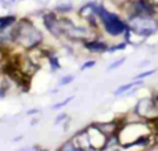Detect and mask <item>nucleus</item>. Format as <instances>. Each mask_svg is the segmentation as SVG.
<instances>
[{"instance_id":"nucleus-1","label":"nucleus","mask_w":158,"mask_h":151,"mask_svg":"<svg viewBox=\"0 0 158 151\" xmlns=\"http://www.w3.org/2000/svg\"><path fill=\"white\" fill-rule=\"evenodd\" d=\"M43 33L28 18H22L14 24V43L25 51L36 50L43 43Z\"/></svg>"},{"instance_id":"nucleus-2","label":"nucleus","mask_w":158,"mask_h":151,"mask_svg":"<svg viewBox=\"0 0 158 151\" xmlns=\"http://www.w3.org/2000/svg\"><path fill=\"white\" fill-rule=\"evenodd\" d=\"M94 14L98 17V19L101 21L104 29H106V32L108 33V35L119 36V35H122V33H125L126 29H128V24H125L117 14L108 11L104 6L96 4Z\"/></svg>"},{"instance_id":"nucleus-3","label":"nucleus","mask_w":158,"mask_h":151,"mask_svg":"<svg viewBox=\"0 0 158 151\" xmlns=\"http://www.w3.org/2000/svg\"><path fill=\"white\" fill-rule=\"evenodd\" d=\"M128 28L139 36H150L158 29V21L153 15H131Z\"/></svg>"},{"instance_id":"nucleus-4","label":"nucleus","mask_w":158,"mask_h":151,"mask_svg":"<svg viewBox=\"0 0 158 151\" xmlns=\"http://www.w3.org/2000/svg\"><path fill=\"white\" fill-rule=\"evenodd\" d=\"M43 25L47 29V32L56 39H63L64 32L63 27H61V21L58 18V15L54 11H49V13L43 14Z\"/></svg>"},{"instance_id":"nucleus-5","label":"nucleus","mask_w":158,"mask_h":151,"mask_svg":"<svg viewBox=\"0 0 158 151\" xmlns=\"http://www.w3.org/2000/svg\"><path fill=\"white\" fill-rule=\"evenodd\" d=\"M135 112L142 118H158L157 103L151 99H142L136 104Z\"/></svg>"},{"instance_id":"nucleus-6","label":"nucleus","mask_w":158,"mask_h":151,"mask_svg":"<svg viewBox=\"0 0 158 151\" xmlns=\"http://www.w3.org/2000/svg\"><path fill=\"white\" fill-rule=\"evenodd\" d=\"M153 4L147 2V0H137L132 6V15H153L154 14Z\"/></svg>"},{"instance_id":"nucleus-7","label":"nucleus","mask_w":158,"mask_h":151,"mask_svg":"<svg viewBox=\"0 0 158 151\" xmlns=\"http://www.w3.org/2000/svg\"><path fill=\"white\" fill-rule=\"evenodd\" d=\"M83 46L90 53H104V51H108L110 49L108 44L106 42L100 40V39H87V40H83Z\"/></svg>"},{"instance_id":"nucleus-8","label":"nucleus","mask_w":158,"mask_h":151,"mask_svg":"<svg viewBox=\"0 0 158 151\" xmlns=\"http://www.w3.org/2000/svg\"><path fill=\"white\" fill-rule=\"evenodd\" d=\"M18 21L15 15H4V17H0V31H4L11 28L15 22Z\"/></svg>"},{"instance_id":"nucleus-9","label":"nucleus","mask_w":158,"mask_h":151,"mask_svg":"<svg viewBox=\"0 0 158 151\" xmlns=\"http://www.w3.org/2000/svg\"><path fill=\"white\" fill-rule=\"evenodd\" d=\"M142 80L140 79H136L135 82H131V83H126V85H122V86H119V88L115 90V96H121V94H123V93H126V92H129L131 89H133L136 85H142Z\"/></svg>"},{"instance_id":"nucleus-10","label":"nucleus","mask_w":158,"mask_h":151,"mask_svg":"<svg viewBox=\"0 0 158 151\" xmlns=\"http://www.w3.org/2000/svg\"><path fill=\"white\" fill-rule=\"evenodd\" d=\"M58 151H87V150H85V149H82V147L77 146L72 140H69V141H67V143H64L63 146L60 147V150Z\"/></svg>"},{"instance_id":"nucleus-11","label":"nucleus","mask_w":158,"mask_h":151,"mask_svg":"<svg viewBox=\"0 0 158 151\" xmlns=\"http://www.w3.org/2000/svg\"><path fill=\"white\" fill-rule=\"evenodd\" d=\"M72 6L71 4H60L56 7V11H60V13H69L72 10Z\"/></svg>"},{"instance_id":"nucleus-12","label":"nucleus","mask_w":158,"mask_h":151,"mask_svg":"<svg viewBox=\"0 0 158 151\" xmlns=\"http://www.w3.org/2000/svg\"><path fill=\"white\" fill-rule=\"evenodd\" d=\"M156 72V69H150V71H144V72H142V74H139V75H136V79H144V78H147V76H151V75Z\"/></svg>"},{"instance_id":"nucleus-13","label":"nucleus","mask_w":158,"mask_h":151,"mask_svg":"<svg viewBox=\"0 0 158 151\" xmlns=\"http://www.w3.org/2000/svg\"><path fill=\"white\" fill-rule=\"evenodd\" d=\"M123 61H125V58H123V57H122V58H119V60H117L115 63H112L111 65L108 67V69H115V68H118V67H121V65L123 64Z\"/></svg>"},{"instance_id":"nucleus-14","label":"nucleus","mask_w":158,"mask_h":151,"mask_svg":"<svg viewBox=\"0 0 158 151\" xmlns=\"http://www.w3.org/2000/svg\"><path fill=\"white\" fill-rule=\"evenodd\" d=\"M125 47H126V43H121V44H117V46H114V47H110V49H108V53H114V51H117V50L125 49Z\"/></svg>"},{"instance_id":"nucleus-15","label":"nucleus","mask_w":158,"mask_h":151,"mask_svg":"<svg viewBox=\"0 0 158 151\" xmlns=\"http://www.w3.org/2000/svg\"><path fill=\"white\" fill-rule=\"evenodd\" d=\"M72 80H74V76H72V75H68V76H64L63 79H61L60 85H68V83H71Z\"/></svg>"},{"instance_id":"nucleus-16","label":"nucleus","mask_w":158,"mask_h":151,"mask_svg":"<svg viewBox=\"0 0 158 151\" xmlns=\"http://www.w3.org/2000/svg\"><path fill=\"white\" fill-rule=\"evenodd\" d=\"M96 65V63L94 61H87V63H85L81 67V69L82 71H85V69H87V68H92V67H94Z\"/></svg>"},{"instance_id":"nucleus-17","label":"nucleus","mask_w":158,"mask_h":151,"mask_svg":"<svg viewBox=\"0 0 158 151\" xmlns=\"http://www.w3.org/2000/svg\"><path fill=\"white\" fill-rule=\"evenodd\" d=\"M129 2H131V0H112V3L117 4L118 7H122V6H125L126 3H129Z\"/></svg>"},{"instance_id":"nucleus-18","label":"nucleus","mask_w":158,"mask_h":151,"mask_svg":"<svg viewBox=\"0 0 158 151\" xmlns=\"http://www.w3.org/2000/svg\"><path fill=\"white\" fill-rule=\"evenodd\" d=\"M71 100H72V97H69V99H67L65 101H61V103H58V104H56V105H54V107H53V108H56V110H57V108H61V107H64V105H65L67 103H69V101H71Z\"/></svg>"},{"instance_id":"nucleus-19","label":"nucleus","mask_w":158,"mask_h":151,"mask_svg":"<svg viewBox=\"0 0 158 151\" xmlns=\"http://www.w3.org/2000/svg\"><path fill=\"white\" fill-rule=\"evenodd\" d=\"M0 2H2L4 6H10V4H13L15 0H0Z\"/></svg>"},{"instance_id":"nucleus-20","label":"nucleus","mask_w":158,"mask_h":151,"mask_svg":"<svg viewBox=\"0 0 158 151\" xmlns=\"http://www.w3.org/2000/svg\"><path fill=\"white\" fill-rule=\"evenodd\" d=\"M4 93H6V89H4V86H3V85H0V99H2V97L4 96Z\"/></svg>"},{"instance_id":"nucleus-21","label":"nucleus","mask_w":158,"mask_h":151,"mask_svg":"<svg viewBox=\"0 0 158 151\" xmlns=\"http://www.w3.org/2000/svg\"><path fill=\"white\" fill-rule=\"evenodd\" d=\"M154 100H156V103H157V105H158V93L156 94V99H154Z\"/></svg>"},{"instance_id":"nucleus-22","label":"nucleus","mask_w":158,"mask_h":151,"mask_svg":"<svg viewBox=\"0 0 158 151\" xmlns=\"http://www.w3.org/2000/svg\"><path fill=\"white\" fill-rule=\"evenodd\" d=\"M43 151H46V150H43Z\"/></svg>"}]
</instances>
